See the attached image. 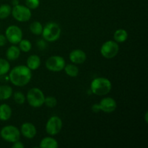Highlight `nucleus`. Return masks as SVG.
<instances>
[{"label": "nucleus", "instance_id": "obj_12", "mask_svg": "<svg viewBox=\"0 0 148 148\" xmlns=\"http://www.w3.org/2000/svg\"><path fill=\"white\" fill-rule=\"evenodd\" d=\"M20 131L23 137L27 139H29V140L34 138L36 137V134H37L36 127H35V125L33 123L30 122L23 123L21 125Z\"/></svg>", "mask_w": 148, "mask_h": 148}, {"label": "nucleus", "instance_id": "obj_11", "mask_svg": "<svg viewBox=\"0 0 148 148\" xmlns=\"http://www.w3.org/2000/svg\"><path fill=\"white\" fill-rule=\"evenodd\" d=\"M98 104H99L101 111L107 114L113 113L116 111L117 108L116 101L111 97H105L102 98Z\"/></svg>", "mask_w": 148, "mask_h": 148}, {"label": "nucleus", "instance_id": "obj_20", "mask_svg": "<svg viewBox=\"0 0 148 148\" xmlns=\"http://www.w3.org/2000/svg\"><path fill=\"white\" fill-rule=\"evenodd\" d=\"M65 73L66 75L71 77H76L79 75V68L75 64H69L65 65L64 68Z\"/></svg>", "mask_w": 148, "mask_h": 148}, {"label": "nucleus", "instance_id": "obj_6", "mask_svg": "<svg viewBox=\"0 0 148 148\" xmlns=\"http://www.w3.org/2000/svg\"><path fill=\"white\" fill-rule=\"evenodd\" d=\"M12 15L17 21L20 23H25L29 21L32 17L31 10L26 6L17 4L12 8Z\"/></svg>", "mask_w": 148, "mask_h": 148}, {"label": "nucleus", "instance_id": "obj_19", "mask_svg": "<svg viewBox=\"0 0 148 148\" xmlns=\"http://www.w3.org/2000/svg\"><path fill=\"white\" fill-rule=\"evenodd\" d=\"M128 38V33L124 29H118L114 33V39L116 43H124Z\"/></svg>", "mask_w": 148, "mask_h": 148}, {"label": "nucleus", "instance_id": "obj_22", "mask_svg": "<svg viewBox=\"0 0 148 148\" xmlns=\"http://www.w3.org/2000/svg\"><path fill=\"white\" fill-rule=\"evenodd\" d=\"M12 7L9 4H4L0 5V19L4 20L11 14Z\"/></svg>", "mask_w": 148, "mask_h": 148}, {"label": "nucleus", "instance_id": "obj_7", "mask_svg": "<svg viewBox=\"0 0 148 148\" xmlns=\"http://www.w3.org/2000/svg\"><path fill=\"white\" fill-rule=\"evenodd\" d=\"M20 135L21 133L20 130L13 125L5 126L2 127L0 131V136L1 138L8 143H13L20 140Z\"/></svg>", "mask_w": 148, "mask_h": 148}, {"label": "nucleus", "instance_id": "obj_27", "mask_svg": "<svg viewBox=\"0 0 148 148\" xmlns=\"http://www.w3.org/2000/svg\"><path fill=\"white\" fill-rule=\"evenodd\" d=\"M40 5V0H25V6L30 10H36Z\"/></svg>", "mask_w": 148, "mask_h": 148}, {"label": "nucleus", "instance_id": "obj_15", "mask_svg": "<svg viewBox=\"0 0 148 148\" xmlns=\"http://www.w3.org/2000/svg\"><path fill=\"white\" fill-rule=\"evenodd\" d=\"M21 51L16 45H12L6 51V57L8 61H15L20 57Z\"/></svg>", "mask_w": 148, "mask_h": 148}, {"label": "nucleus", "instance_id": "obj_2", "mask_svg": "<svg viewBox=\"0 0 148 148\" xmlns=\"http://www.w3.org/2000/svg\"><path fill=\"white\" fill-rule=\"evenodd\" d=\"M112 89L111 82L106 77L94 78L90 83V91L92 94L98 96H104L111 92Z\"/></svg>", "mask_w": 148, "mask_h": 148}, {"label": "nucleus", "instance_id": "obj_21", "mask_svg": "<svg viewBox=\"0 0 148 148\" xmlns=\"http://www.w3.org/2000/svg\"><path fill=\"white\" fill-rule=\"evenodd\" d=\"M43 25L38 21H34L30 23V32L33 34L36 35V36H40V35H41L42 32H43Z\"/></svg>", "mask_w": 148, "mask_h": 148}, {"label": "nucleus", "instance_id": "obj_26", "mask_svg": "<svg viewBox=\"0 0 148 148\" xmlns=\"http://www.w3.org/2000/svg\"><path fill=\"white\" fill-rule=\"evenodd\" d=\"M44 104L49 108H54L57 105V100L53 96H48L45 97Z\"/></svg>", "mask_w": 148, "mask_h": 148}, {"label": "nucleus", "instance_id": "obj_3", "mask_svg": "<svg viewBox=\"0 0 148 148\" xmlns=\"http://www.w3.org/2000/svg\"><path fill=\"white\" fill-rule=\"evenodd\" d=\"M62 29L58 23L54 22L48 23L43 27L41 35L43 38L48 42H55L60 38Z\"/></svg>", "mask_w": 148, "mask_h": 148}, {"label": "nucleus", "instance_id": "obj_10", "mask_svg": "<svg viewBox=\"0 0 148 148\" xmlns=\"http://www.w3.org/2000/svg\"><path fill=\"white\" fill-rule=\"evenodd\" d=\"M4 36H6L7 41L12 44L16 45L18 44L19 42L23 39V31L18 26L12 25L7 27Z\"/></svg>", "mask_w": 148, "mask_h": 148}, {"label": "nucleus", "instance_id": "obj_28", "mask_svg": "<svg viewBox=\"0 0 148 148\" xmlns=\"http://www.w3.org/2000/svg\"><path fill=\"white\" fill-rule=\"evenodd\" d=\"M12 148H24L25 145L22 142H20V140H17V141L14 142V143H12Z\"/></svg>", "mask_w": 148, "mask_h": 148}, {"label": "nucleus", "instance_id": "obj_14", "mask_svg": "<svg viewBox=\"0 0 148 148\" xmlns=\"http://www.w3.org/2000/svg\"><path fill=\"white\" fill-rule=\"evenodd\" d=\"M40 58L36 54H32L28 56L26 61V66L31 71L36 70L40 66Z\"/></svg>", "mask_w": 148, "mask_h": 148}, {"label": "nucleus", "instance_id": "obj_24", "mask_svg": "<svg viewBox=\"0 0 148 148\" xmlns=\"http://www.w3.org/2000/svg\"><path fill=\"white\" fill-rule=\"evenodd\" d=\"M19 49L20 51L25 53H27V52L30 51L32 49V43H30V40H27V39H22L20 42H19Z\"/></svg>", "mask_w": 148, "mask_h": 148}, {"label": "nucleus", "instance_id": "obj_31", "mask_svg": "<svg viewBox=\"0 0 148 148\" xmlns=\"http://www.w3.org/2000/svg\"><path fill=\"white\" fill-rule=\"evenodd\" d=\"M91 109H92V111H93L94 113H98L101 111V108H100V106H99V104H93L92 106V108H91Z\"/></svg>", "mask_w": 148, "mask_h": 148}, {"label": "nucleus", "instance_id": "obj_23", "mask_svg": "<svg viewBox=\"0 0 148 148\" xmlns=\"http://www.w3.org/2000/svg\"><path fill=\"white\" fill-rule=\"evenodd\" d=\"M10 70V64L7 59L0 58V77L7 75Z\"/></svg>", "mask_w": 148, "mask_h": 148}, {"label": "nucleus", "instance_id": "obj_18", "mask_svg": "<svg viewBox=\"0 0 148 148\" xmlns=\"http://www.w3.org/2000/svg\"><path fill=\"white\" fill-rule=\"evenodd\" d=\"M13 90L12 87L7 85H0V101H6L12 96Z\"/></svg>", "mask_w": 148, "mask_h": 148}, {"label": "nucleus", "instance_id": "obj_30", "mask_svg": "<svg viewBox=\"0 0 148 148\" xmlns=\"http://www.w3.org/2000/svg\"><path fill=\"white\" fill-rule=\"evenodd\" d=\"M7 40L6 38V36L4 35L0 34V46H5L7 43Z\"/></svg>", "mask_w": 148, "mask_h": 148}, {"label": "nucleus", "instance_id": "obj_32", "mask_svg": "<svg viewBox=\"0 0 148 148\" xmlns=\"http://www.w3.org/2000/svg\"><path fill=\"white\" fill-rule=\"evenodd\" d=\"M12 4L13 6L17 5V4H19V1L18 0H12Z\"/></svg>", "mask_w": 148, "mask_h": 148}, {"label": "nucleus", "instance_id": "obj_16", "mask_svg": "<svg viewBox=\"0 0 148 148\" xmlns=\"http://www.w3.org/2000/svg\"><path fill=\"white\" fill-rule=\"evenodd\" d=\"M12 111L8 104L3 103L0 105V120L2 121H8L12 116Z\"/></svg>", "mask_w": 148, "mask_h": 148}, {"label": "nucleus", "instance_id": "obj_13", "mask_svg": "<svg viewBox=\"0 0 148 148\" xmlns=\"http://www.w3.org/2000/svg\"><path fill=\"white\" fill-rule=\"evenodd\" d=\"M69 60L75 64H82L87 59V54L81 49H74L69 53Z\"/></svg>", "mask_w": 148, "mask_h": 148}, {"label": "nucleus", "instance_id": "obj_29", "mask_svg": "<svg viewBox=\"0 0 148 148\" xmlns=\"http://www.w3.org/2000/svg\"><path fill=\"white\" fill-rule=\"evenodd\" d=\"M37 45L38 46L39 49H42V50H43V49H45L46 47V43L45 42L44 39H43V40H38V41L37 42Z\"/></svg>", "mask_w": 148, "mask_h": 148}, {"label": "nucleus", "instance_id": "obj_5", "mask_svg": "<svg viewBox=\"0 0 148 148\" xmlns=\"http://www.w3.org/2000/svg\"><path fill=\"white\" fill-rule=\"evenodd\" d=\"M100 52L103 57L108 59H113L119 52V45L115 40H107L103 43Z\"/></svg>", "mask_w": 148, "mask_h": 148}, {"label": "nucleus", "instance_id": "obj_33", "mask_svg": "<svg viewBox=\"0 0 148 148\" xmlns=\"http://www.w3.org/2000/svg\"><path fill=\"white\" fill-rule=\"evenodd\" d=\"M147 115H148V113H147V112L145 113V119L146 123H147V122H148V120H147Z\"/></svg>", "mask_w": 148, "mask_h": 148}, {"label": "nucleus", "instance_id": "obj_1", "mask_svg": "<svg viewBox=\"0 0 148 148\" xmlns=\"http://www.w3.org/2000/svg\"><path fill=\"white\" fill-rule=\"evenodd\" d=\"M9 79L14 86L24 87L31 80L32 71L26 65H18L10 70Z\"/></svg>", "mask_w": 148, "mask_h": 148}, {"label": "nucleus", "instance_id": "obj_17", "mask_svg": "<svg viewBox=\"0 0 148 148\" xmlns=\"http://www.w3.org/2000/svg\"><path fill=\"white\" fill-rule=\"evenodd\" d=\"M39 147L40 148H58L59 143L53 137H46L41 140Z\"/></svg>", "mask_w": 148, "mask_h": 148}, {"label": "nucleus", "instance_id": "obj_25", "mask_svg": "<svg viewBox=\"0 0 148 148\" xmlns=\"http://www.w3.org/2000/svg\"><path fill=\"white\" fill-rule=\"evenodd\" d=\"M13 98H14V101H15L16 103L19 104V105H22V104H24L25 102L26 101V97L23 92H15L14 94H12Z\"/></svg>", "mask_w": 148, "mask_h": 148}, {"label": "nucleus", "instance_id": "obj_9", "mask_svg": "<svg viewBox=\"0 0 148 148\" xmlns=\"http://www.w3.org/2000/svg\"><path fill=\"white\" fill-rule=\"evenodd\" d=\"M66 62L61 56H51L46 60V67L51 72H59L64 70Z\"/></svg>", "mask_w": 148, "mask_h": 148}, {"label": "nucleus", "instance_id": "obj_8", "mask_svg": "<svg viewBox=\"0 0 148 148\" xmlns=\"http://www.w3.org/2000/svg\"><path fill=\"white\" fill-rule=\"evenodd\" d=\"M63 122L58 116H52L48 119L46 124V131L50 136H55L62 131Z\"/></svg>", "mask_w": 148, "mask_h": 148}, {"label": "nucleus", "instance_id": "obj_4", "mask_svg": "<svg viewBox=\"0 0 148 148\" xmlns=\"http://www.w3.org/2000/svg\"><path fill=\"white\" fill-rule=\"evenodd\" d=\"M26 98L29 105L33 108H40L44 104L45 95L40 88H33L29 90Z\"/></svg>", "mask_w": 148, "mask_h": 148}]
</instances>
